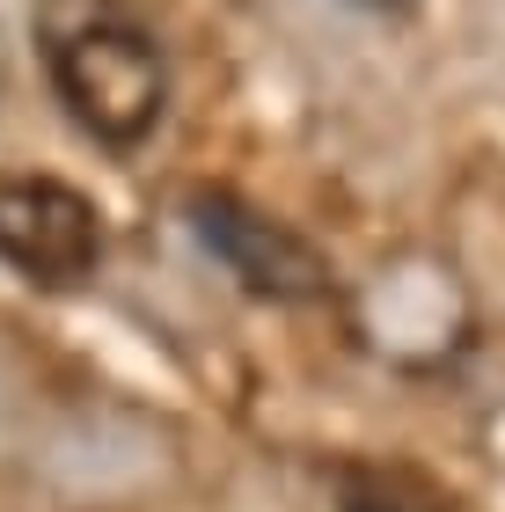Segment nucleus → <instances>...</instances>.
I'll return each mask as SVG.
<instances>
[{
  "mask_svg": "<svg viewBox=\"0 0 505 512\" xmlns=\"http://www.w3.org/2000/svg\"><path fill=\"white\" fill-rule=\"evenodd\" d=\"M352 8H366V15H403V8H418V0H352Z\"/></svg>",
  "mask_w": 505,
  "mask_h": 512,
  "instance_id": "5",
  "label": "nucleus"
},
{
  "mask_svg": "<svg viewBox=\"0 0 505 512\" xmlns=\"http://www.w3.org/2000/svg\"><path fill=\"white\" fill-rule=\"evenodd\" d=\"M0 88H8V52H0Z\"/></svg>",
  "mask_w": 505,
  "mask_h": 512,
  "instance_id": "6",
  "label": "nucleus"
},
{
  "mask_svg": "<svg viewBox=\"0 0 505 512\" xmlns=\"http://www.w3.org/2000/svg\"><path fill=\"white\" fill-rule=\"evenodd\" d=\"M37 37H44V66H52L59 103L74 110V125L88 139L125 154L162 125V103H169L162 44L118 0H44Z\"/></svg>",
  "mask_w": 505,
  "mask_h": 512,
  "instance_id": "1",
  "label": "nucleus"
},
{
  "mask_svg": "<svg viewBox=\"0 0 505 512\" xmlns=\"http://www.w3.org/2000/svg\"><path fill=\"white\" fill-rule=\"evenodd\" d=\"M0 256L37 286H74L103 256L96 205L59 176H8L0 183Z\"/></svg>",
  "mask_w": 505,
  "mask_h": 512,
  "instance_id": "2",
  "label": "nucleus"
},
{
  "mask_svg": "<svg viewBox=\"0 0 505 512\" xmlns=\"http://www.w3.org/2000/svg\"><path fill=\"white\" fill-rule=\"evenodd\" d=\"M191 235L257 300H315V293H330L323 256L293 235V227H279L271 213H257V205H242L227 191H191Z\"/></svg>",
  "mask_w": 505,
  "mask_h": 512,
  "instance_id": "3",
  "label": "nucleus"
},
{
  "mask_svg": "<svg viewBox=\"0 0 505 512\" xmlns=\"http://www.w3.org/2000/svg\"><path fill=\"white\" fill-rule=\"evenodd\" d=\"M344 512H440L418 483L403 476H374V469H352L344 476Z\"/></svg>",
  "mask_w": 505,
  "mask_h": 512,
  "instance_id": "4",
  "label": "nucleus"
}]
</instances>
